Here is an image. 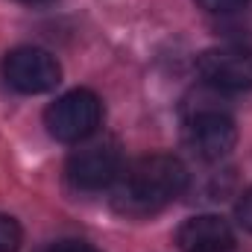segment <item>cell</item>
I'll use <instances>...</instances> for the list:
<instances>
[{
  "label": "cell",
  "instance_id": "1",
  "mask_svg": "<svg viewBox=\"0 0 252 252\" xmlns=\"http://www.w3.org/2000/svg\"><path fill=\"white\" fill-rule=\"evenodd\" d=\"M115 182V208L132 217H147L170 205L185 190L188 170L176 156L153 153L132 161L126 170H121Z\"/></svg>",
  "mask_w": 252,
  "mask_h": 252
},
{
  "label": "cell",
  "instance_id": "2",
  "mask_svg": "<svg viewBox=\"0 0 252 252\" xmlns=\"http://www.w3.org/2000/svg\"><path fill=\"white\" fill-rule=\"evenodd\" d=\"M100 121H103V103L88 88L67 91L44 112L47 132L62 144H79V141L91 138L97 132Z\"/></svg>",
  "mask_w": 252,
  "mask_h": 252
},
{
  "label": "cell",
  "instance_id": "3",
  "mask_svg": "<svg viewBox=\"0 0 252 252\" xmlns=\"http://www.w3.org/2000/svg\"><path fill=\"white\" fill-rule=\"evenodd\" d=\"M124 156L118 141H94L67 158V179L82 190H100L121 176Z\"/></svg>",
  "mask_w": 252,
  "mask_h": 252
},
{
  "label": "cell",
  "instance_id": "4",
  "mask_svg": "<svg viewBox=\"0 0 252 252\" xmlns=\"http://www.w3.org/2000/svg\"><path fill=\"white\" fill-rule=\"evenodd\" d=\"M3 76L21 94H44L59 85L62 67L41 47H18L3 59Z\"/></svg>",
  "mask_w": 252,
  "mask_h": 252
},
{
  "label": "cell",
  "instance_id": "5",
  "mask_svg": "<svg viewBox=\"0 0 252 252\" xmlns=\"http://www.w3.org/2000/svg\"><path fill=\"white\" fill-rule=\"evenodd\" d=\"M199 76L223 91H247L252 88V47L241 44H226V47H211L199 59Z\"/></svg>",
  "mask_w": 252,
  "mask_h": 252
},
{
  "label": "cell",
  "instance_id": "6",
  "mask_svg": "<svg viewBox=\"0 0 252 252\" xmlns=\"http://www.w3.org/2000/svg\"><path fill=\"white\" fill-rule=\"evenodd\" d=\"M185 141H188V147L199 158L220 161L238 144V126H235V121L229 115H223L217 109H208V112H199V115H193L188 121Z\"/></svg>",
  "mask_w": 252,
  "mask_h": 252
},
{
  "label": "cell",
  "instance_id": "7",
  "mask_svg": "<svg viewBox=\"0 0 252 252\" xmlns=\"http://www.w3.org/2000/svg\"><path fill=\"white\" fill-rule=\"evenodd\" d=\"M176 244L182 252H232L235 235L217 214H196L179 226Z\"/></svg>",
  "mask_w": 252,
  "mask_h": 252
},
{
  "label": "cell",
  "instance_id": "8",
  "mask_svg": "<svg viewBox=\"0 0 252 252\" xmlns=\"http://www.w3.org/2000/svg\"><path fill=\"white\" fill-rule=\"evenodd\" d=\"M21 238H24V232H21L18 220L9 214H0V252H18Z\"/></svg>",
  "mask_w": 252,
  "mask_h": 252
},
{
  "label": "cell",
  "instance_id": "9",
  "mask_svg": "<svg viewBox=\"0 0 252 252\" xmlns=\"http://www.w3.org/2000/svg\"><path fill=\"white\" fill-rule=\"evenodd\" d=\"M205 12H211V15H226V12H235V9H241L247 0H196Z\"/></svg>",
  "mask_w": 252,
  "mask_h": 252
},
{
  "label": "cell",
  "instance_id": "10",
  "mask_svg": "<svg viewBox=\"0 0 252 252\" xmlns=\"http://www.w3.org/2000/svg\"><path fill=\"white\" fill-rule=\"evenodd\" d=\"M235 214H238V223H241L247 232H252V188L247 190V193H241Z\"/></svg>",
  "mask_w": 252,
  "mask_h": 252
},
{
  "label": "cell",
  "instance_id": "11",
  "mask_svg": "<svg viewBox=\"0 0 252 252\" xmlns=\"http://www.w3.org/2000/svg\"><path fill=\"white\" fill-rule=\"evenodd\" d=\"M47 252H100V250H94L91 244H82V241H59Z\"/></svg>",
  "mask_w": 252,
  "mask_h": 252
},
{
  "label": "cell",
  "instance_id": "12",
  "mask_svg": "<svg viewBox=\"0 0 252 252\" xmlns=\"http://www.w3.org/2000/svg\"><path fill=\"white\" fill-rule=\"evenodd\" d=\"M21 3H44V0H21Z\"/></svg>",
  "mask_w": 252,
  "mask_h": 252
}]
</instances>
